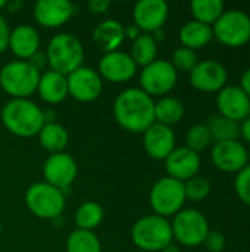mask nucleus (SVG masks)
<instances>
[{
	"label": "nucleus",
	"instance_id": "obj_25",
	"mask_svg": "<svg viewBox=\"0 0 250 252\" xmlns=\"http://www.w3.org/2000/svg\"><path fill=\"white\" fill-rule=\"evenodd\" d=\"M38 140L43 149L53 155V154L63 152V149L68 145L69 134L66 128L59 123H52L43 126V128L38 133Z\"/></svg>",
	"mask_w": 250,
	"mask_h": 252
},
{
	"label": "nucleus",
	"instance_id": "obj_30",
	"mask_svg": "<svg viewBox=\"0 0 250 252\" xmlns=\"http://www.w3.org/2000/svg\"><path fill=\"white\" fill-rule=\"evenodd\" d=\"M105 219V211L100 204L94 201H87L78 207L75 211V224L80 230L93 232V229L99 227Z\"/></svg>",
	"mask_w": 250,
	"mask_h": 252
},
{
	"label": "nucleus",
	"instance_id": "obj_6",
	"mask_svg": "<svg viewBox=\"0 0 250 252\" xmlns=\"http://www.w3.org/2000/svg\"><path fill=\"white\" fill-rule=\"evenodd\" d=\"M25 205L38 219L56 220L65 210V195L46 182H37L27 189Z\"/></svg>",
	"mask_w": 250,
	"mask_h": 252
},
{
	"label": "nucleus",
	"instance_id": "obj_43",
	"mask_svg": "<svg viewBox=\"0 0 250 252\" xmlns=\"http://www.w3.org/2000/svg\"><path fill=\"white\" fill-rule=\"evenodd\" d=\"M43 118H44V124H52L56 123V112L53 109H46L43 111Z\"/></svg>",
	"mask_w": 250,
	"mask_h": 252
},
{
	"label": "nucleus",
	"instance_id": "obj_19",
	"mask_svg": "<svg viewBox=\"0 0 250 252\" xmlns=\"http://www.w3.org/2000/svg\"><path fill=\"white\" fill-rule=\"evenodd\" d=\"M200 165H202L200 155L190 151L186 146L175 148L165 159V170L168 173V177L183 183L197 176Z\"/></svg>",
	"mask_w": 250,
	"mask_h": 252
},
{
	"label": "nucleus",
	"instance_id": "obj_17",
	"mask_svg": "<svg viewBox=\"0 0 250 252\" xmlns=\"http://www.w3.org/2000/svg\"><path fill=\"white\" fill-rule=\"evenodd\" d=\"M169 15V6L165 0H140L133 10L134 24L146 34L164 28Z\"/></svg>",
	"mask_w": 250,
	"mask_h": 252
},
{
	"label": "nucleus",
	"instance_id": "obj_14",
	"mask_svg": "<svg viewBox=\"0 0 250 252\" xmlns=\"http://www.w3.org/2000/svg\"><path fill=\"white\" fill-rule=\"evenodd\" d=\"M212 164L222 173H239L249 165L248 149L239 140H227L214 143L211 151Z\"/></svg>",
	"mask_w": 250,
	"mask_h": 252
},
{
	"label": "nucleus",
	"instance_id": "obj_46",
	"mask_svg": "<svg viewBox=\"0 0 250 252\" xmlns=\"http://www.w3.org/2000/svg\"><path fill=\"white\" fill-rule=\"evenodd\" d=\"M161 252H181V250L177 247V245H174V244H171V245H168L165 250H162Z\"/></svg>",
	"mask_w": 250,
	"mask_h": 252
},
{
	"label": "nucleus",
	"instance_id": "obj_1",
	"mask_svg": "<svg viewBox=\"0 0 250 252\" xmlns=\"http://www.w3.org/2000/svg\"><path fill=\"white\" fill-rule=\"evenodd\" d=\"M113 118L127 131L144 133L156 123L153 97L140 87L125 89L113 100Z\"/></svg>",
	"mask_w": 250,
	"mask_h": 252
},
{
	"label": "nucleus",
	"instance_id": "obj_12",
	"mask_svg": "<svg viewBox=\"0 0 250 252\" xmlns=\"http://www.w3.org/2000/svg\"><path fill=\"white\" fill-rule=\"evenodd\" d=\"M227 68L214 59L199 61L190 72V84L203 93H218L227 86Z\"/></svg>",
	"mask_w": 250,
	"mask_h": 252
},
{
	"label": "nucleus",
	"instance_id": "obj_4",
	"mask_svg": "<svg viewBox=\"0 0 250 252\" xmlns=\"http://www.w3.org/2000/svg\"><path fill=\"white\" fill-rule=\"evenodd\" d=\"M46 56L50 69L66 77L83 66L84 47L74 34L60 32L49 41Z\"/></svg>",
	"mask_w": 250,
	"mask_h": 252
},
{
	"label": "nucleus",
	"instance_id": "obj_23",
	"mask_svg": "<svg viewBox=\"0 0 250 252\" xmlns=\"http://www.w3.org/2000/svg\"><path fill=\"white\" fill-rule=\"evenodd\" d=\"M93 40L105 53L115 52L125 40L124 25L116 19H106L94 28Z\"/></svg>",
	"mask_w": 250,
	"mask_h": 252
},
{
	"label": "nucleus",
	"instance_id": "obj_11",
	"mask_svg": "<svg viewBox=\"0 0 250 252\" xmlns=\"http://www.w3.org/2000/svg\"><path fill=\"white\" fill-rule=\"evenodd\" d=\"M78 174L77 161L65 152L50 155L43 164V177L44 182L50 186L63 192L75 182Z\"/></svg>",
	"mask_w": 250,
	"mask_h": 252
},
{
	"label": "nucleus",
	"instance_id": "obj_22",
	"mask_svg": "<svg viewBox=\"0 0 250 252\" xmlns=\"http://www.w3.org/2000/svg\"><path fill=\"white\" fill-rule=\"evenodd\" d=\"M37 92L46 103L57 105L69 96L66 77L52 69L44 71L43 74H40Z\"/></svg>",
	"mask_w": 250,
	"mask_h": 252
},
{
	"label": "nucleus",
	"instance_id": "obj_21",
	"mask_svg": "<svg viewBox=\"0 0 250 252\" xmlns=\"http://www.w3.org/2000/svg\"><path fill=\"white\" fill-rule=\"evenodd\" d=\"M40 47V34L31 25H18L10 31L9 46L10 52L19 61H28Z\"/></svg>",
	"mask_w": 250,
	"mask_h": 252
},
{
	"label": "nucleus",
	"instance_id": "obj_28",
	"mask_svg": "<svg viewBox=\"0 0 250 252\" xmlns=\"http://www.w3.org/2000/svg\"><path fill=\"white\" fill-rule=\"evenodd\" d=\"M206 127L211 133L212 142H227V140H237L240 136V124L234 123L220 114L212 115L206 123Z\"/></svg>",
	"mask_w": 250,
	"mask_h": 252
},
{
	"label": "nucleus",
	"instance_id": "obj_36",
	"mask_svg": "<svg viewBox=\"0 0 250 252\" xmlns=\"http://www.w3.org/2000/svg\"><path fill=\"white\" fill-rule=\"evenodd\" d=\"M225 236L221 232H209L203 245L209 252H222L225 248Z\"/></svg>",
	"mask_w": 250,
	"mask_h": 252
},
{
	"label": "nucleus",
	"instance_id": "obj_47",
	"mask_svg": "<svg viewBox=\"0 0 250 252\" xmlns=\"http://www.w3.org/2000/svg\"><path fill=\"white\" fill-rule=\"evenodd\" d=\"M6 3H7V1H6V0H0V10H1V9H4V7H6Z\"/></svg>",
	"mask_w": 250,
	"mask_h": 252
},
{
	"label": "nucleus",
	"instance_id": "obj_5",
	"mask_svg": "<svg viewBox=\"0 0 250 252\" xmlns=\"http://www.w3.org/2000/svg\"><path fill=\"white\" fill-rule=\"evenodd\" d=\"M40 72L28 61H12L0 69V87L12 99H28L37 92Z\"/></svg>",
	"mask_w": 250,
	"mask_h": 252
},
{
	"label": "nucleus",
	"instance_id": "obj_38",
	"mask_svg": "<svg viewBox=\"0 0 250 252\" xmlns=\"http://www.w3.org/2000/svg\"><path fill=\"white\" fill-rule=\"evenodd\" d=\"M28 62L40 72V71H43V69L47 66V56H46V53H43V52H37V53H34V55L28 59Z\"/></svg>",
	"mask_w": 250,
	"mask_h": 252
},
{
	"label": "nucleus",
	"instance_id": "obj_15",
	"mask_svg": "<svg viewBox=\"0 0 250 252\" xmlns=\"http://www.w3.org/2000/svg\"><path fill=\"white\" fill-rule=\"evenodd\" d=\"M217 108L220 115L240 124L250 115V99L240 86H225L217 94Z\"/></svg>",
	"mask_w": 250,
	"mask_h": 252
},
{
	"label": "nucleus",
	"instance_id": "obj_7",
	"mask_svg": "<svg viewBox=\"0 0 250 252\" xmlns=\"http://www.w3.org/2000/svg\"><path fill=\"white\" fill-rule=\"evenodd\" d=\"M212 34L227 47H242L250 41V16L240 9L225 10L212 25Z\"/></svg>",
	"mask_w": 250,
	"mask_h": 252
},
{
	"label": "nucleus",
	"instance_id": "obj_10",
	"mask_svg": "<svg viewBox=\"0 0 250 252\" xmlns=\"http://www.w3.org/2000/svg\"><path fill=\"white\" fill-rule=\"evenodd\" d=\"M178 72L169 61L156 59L143 68L140 74V89L149 96H165L177 84Z\"/></svg>",
	"mask_w": 250,
	"mask_h": 252
},
{
	"label": "nucleus",
	"instance_id": "obj_41",
	"mask_svg": "<svg viewBox=\"0 0 250 252\" xmlns=\"http://www.w3.org/2000/svg\"><path fill=\"white\" fill-rule=\"evenodd\" d=\"M240 87H242V90L249 96V99H250V68H248V69L242 74V78H240Z\"/></svg>",
	"mask_w": 250,
	"mask_h": 252
},
{
	"label": "nucleus",
	"instance_id": "obj_16",
	"mask_svg": "<svg viewBox=\"0 0 250 252\" xmlns=\"http://www.w3.org/2000/svg\"><path fill=\"white\" fill-rule=\"evenodd\" d=\"M137 72V65L127 52L115 50L105 53L99 61V75L109 83H125Z\"/></svg>",
	"mask_w": 250,
	"mask_h": 252
},
{
	"label": "nucleus",
	"instance_id": "obj_3",
	"mask_svg": "<svg viewBox=\"0 0 250 252\" xmlns=\"http://www.w3.org/2000/svg\"><path fill=\"white\" fill-rule=\"evenodd\" d=\"M172 239L171 223L156 214L139 219L131 227V241L141 251L161 252L172 244Z\"/></svg>",
	"mask_w": 250,
	"mask_h": 252
},
{
	"label": "nucleus",
	"instance_id": "obj_39",
	"mask_svg": "<svg viewBox=\"0 0 250 252\" xmlns=\"http://www.w3.org/2000/svg\"><path fill=\"white\" fill-rule=\"evenodd\" d=\"M111 6L109 0H90L88 1V10L91 13H105Z\"/></svg>",
	"mask_w": 250,
	"mask_h": 252
},
{
	"label": "nucleus",
	"instance_id": "obj_44",
	"mask_svg": "<svg viewBox=\"0 0 250 252\" xmlns=\"http://www.w3.org/2000/svg\"><path fill=\"white\" fill-rule=\"evenodd\" d=\"M24 6V1H21V0H13V1H7L6 3V9L9 10V12H18L21 7Z\"/></svg>",
	"mask_w": 250,
	"mask_h": 252
},
{
	"label": "nucleus",
	"instance_id": "obj_45",
	"mask_svg": "<svg viewBox=\"0 0 250 252\" xmlns=\"http://www.w3.org/2000/svg\"><path fill=\"white\" fill-rule=\"evenodd\" d=\"M150 35H152V37H153V40L158 43V41H162V40L165 38V31H164V28H161V30H156V31H153Z\"/></svg>",
	"mask_w": 250,
	"mask_h": 252
},
{
	"label": "nucleus",
	"instance_id": "obj_8",
	"mask_svg": "<svg viewBox=\"0 0 250 252\" xmlns=\"http://www.w3.org/2000/svg\"><path fill=\"white\" fill-rule=\"evenodd\" d=\"M184 185L171 177L159 179L150 189L149 202L156 216L161 217H172L180 213L186 202Z\"/></svg>",
	"mask_w": 250,
	"mask_h": 252
},
{
	"label": "nucleus",
	"instance_id": "obj_31",
	"mask_svg": "<svg viewBox=\"0 0 250 252\" xmlns=\"http://www.w3.org/2000/svg\"><path fill=\"white\" fill-rule=\"evenodd\" d=\"M66 252H102V244L93 232L77 229L66 239Z\"/></svg>",
	"mask_w": 250,
	"mask_h": 252
},
{
	"label": "nucleus",
	"instance_id": "obj_49",
	"mask_svg": "<svg viewBox=\"0 0 250 252\" xmlns=\"http://www.w3.org/2000/svg\"><path fill=\"white\" fill-rule=\"evenodd\" d=\"M1 230H3V227H1V223H0V235H1Z\"/></svg>",
	"mask_w": 250,
	"mask_h": 252
},
{
	"label": "nucleus",
	"instance_id": "obj_18",
	"mask_svg": "<svg viewBox=\"0 0 250 252\" xmlns=\"http://www.w3.org/2000/svg\"><path fill=\"white\" fill-rule=\"evenodd\" d=\"M143 146L150 158L165 161L175 149V133L172 127L153 123L143 133Z\"/></svg>",
	"mask_w": 250,
	"mask_h": 252
},
{
	"label": "nucleus",
	"instance_id": "obj_24",
	"mask_svg": "<svg viewBox=\"0 0 250 252\" xmlns=\"http://www.w3.org/2000/svg\"><path fill=\"white\" fill-rule=\"evenodd\" d=\"M178 37H180L183 47H187L196 52L197 49H202L208 43H211V40L214 38V34H212V27L192 19L181 27Z\"/></svg>",
	"mask_w": 250,
	"mask_h": 252
},
{
	"label": "nucleus",
	"instance_id": "obj_42",
	"mask_svg": "<svg viewBox=\"0 0 250 252\" xmlns=\"http://www.w3.org/2000/svg\"><path fill=\"white\" fill-rule=\"evenodd\" d=\"M240 136L250 145V115L245 121L240 123Z\"/></svg>",
	"mask_w": 250,
	"mask_h": 252
},
{
	"label": "nucleus",
	"instance_id": "obj_2",
	"mask_svg": "<svg viewBox=\"0 0 250 252\" xmlns=\"http://www.w3.org/2000/svg\"><path fill=\"white\" fill-rule=\"evenodd\" d=\"M0 118L6 130L18 137L38 136L44 126L43 109L29 99H10L1 108Z\"/></svg>",
	"mask_w": 250,
	"mask_h": 252
},
{
	"label": "nucleus",
	"instance_id": "obj_32",
	"mask_svg": "<svg viewBox=\"0 0 250 252\" xmlns=\"http://www.w3.org/2000/svg\"><path fill=\"white\" fill-rule=\"evenodd\" d=\"M211 143H212V137L206 124H196L190 127V130L186 134V148H189L196 154L205 151Z\"/></svg>",
	"mask_w": 250,
	"mask_h": 252
},
{
	"label": "nucleus",
	"instance_id": "obj_26",
	"mask_svg": "<svg viewBox=\"0 0 250 252\" xmlns=\"http://www.w3.org/2000/svg\"><path fill=\"white\" fill-rule=\"evenodd\" d=\"M184 105L171 96H164L155 103V121L168 127L178 124L184 117Z\"/></svg>",
	"mask_w": 250,
	"mask_h": 252
},
{
	"label": "nucleus",
	"instance_id": "obj_35",
	"mask_svg": "<svg viewBox=\"0 0 250 252\" xmlns=\"http://www.w3.org/2000/svg\"><path fill=\"white\" fill-rule=\"evenodd\" d=\"M234 190L237 198L250 207V165H246L242 171L236 174Z\"/></svg>",
	"mask_w": 250,
	"mask_h": 252
},
{
	"label": "nucleus",
	"instance_id": "obj_20",
	"mask_svg": "<svg viewBox=\"0 0 250 252\" xmlns=\"http://www.w3.org/2000/svg\"><path fill=\"white\" fill-rule=\"evenodd\" d=\"M75 13V6L68 0H40L34 4V19L46 28H57L66 24Z\"/></svg>",
	"mask_w": 250,
	"mask_h": 252
},
{
	"label": "nucleus",
	"instance_id": "obj_48",
	"mask_svg": "<svg viewBox=\"0 0 250 252\" xmlns=\"http://www.w3.org/2000/svg\"><path fill=\"white\" fill-rule=\"evenodd\" d=\"M248 159H249V165H250V149H248Z\"/></svg>",
	"mask_w": 250,
	"mask_h": 252
},
{
	"label": "nucleus",
	"instance_id": "obj_29",
	"mask_svg": "<svg viewBox=\"0 0 250 252\" xmlns=\"http://www.w3.org/2000/svg\"><path fill=\"white\" fill-rule=\"evenodd\" d=\"M130 56L133 58V61L136 62V65L139 66H147L149 63L156 61L158 56V43L153 40V37L150 34L141 32L140 37H137L133 41L131 46V53Z\"/></svg>",
	"mask_w": 250,
	"mask_h": 252
},
{
	"label": "nucleus",
	"instance_id": "obj_37",
	"mask_svg": "<svg viewBox=\"0 0 250 252\" xmlns=\"http://www.w3.org/2000/svg\"><path fill=\"white\" fill-rule=\"evenodd\" d=\"M9 35H10V30H9L7 21L0 13V53H3L7 49V46H9Z\"/></svg>",
	"mask_w": 250,
	"mask_h": 252
},
{
	"label": "nucleus",
	"instance_id": "obj_9",
	"mask_svg": "<svg viewBox=\"0 0 250 252\" xmlns=\"http://www.w3.org/2000/svg\"><path fill=\"white\" fill-rule=\"evenodd\" d=\"M172 236L184 247L203 245L209 230L208 219L203 213L194 208H183L174 216L171 223Z\"/></svg>",
	"mask_w": 250,
	"mask_h": 252
},
{
	"label": "nucleus",
	"instance_id": "obj_33",
	"mask_svg": "<svg viewBox=\"0 0 250 252\" xmlns=\"http://www.w3.org/2000/svg\"><path fill=\"white\" fill-rule=\"evenodd\" d=\"M183 185H184L186 199H189L192 202H200V201L206 199L211 193V183L199 174L186 180Z\"/></svg>",
	"mask_w": 250,
	"mask_h": 252
},
{
	"label": "nucleus",
	"instance_id": "obj_27",
	"mask_svg": "<svg viewBox=\"0 0 250 252\" xmlns=\"http://www.w3.org/2000/svg\"><path fill=\"white\" fill-rule=\"evenodd\" d=\"M190 12L194 21L212 27L225 12V4L222 0H193Z\"/></svg>",
	"mask_w": 250,
	"mask_h": 252
},
{
	"label": "nucleus",
	"instance_id": "obj_34",
	"mask_svg": "<svg viewBox=\"0 0 250 252\" xmlns=\"http://www.w3.org/2000/svg\"><path fill=\"white\" fill-rule=\"evenodd\" d=\"M172 63V66L175 68V71H181V72H192V69L197 65L199 58L197 53L192 49L187 47H178L174 50L172 53V59L169 61Z\"/></svg>",
	"mask_w": 250,
	"mask_h": 252
},
{
	"label": "nucleus",
	"instance_id": "obj_13",
	"mask_svg": "<svg viewBox=\"0 0 250 252\" xmlns=\"http://www.w3.org/2000/svg\"><path fill=\"white\" fill-rule=\"evenodd\" d=\"M68 93L78 102H93L103 90V80L99 72L88 66H80L66 75Z\"/></svg>",
	"mask_w": 250,
	"mask_h": 252
},
{
	"label": "nucleus",
	"instance_id": "obj_40",
	"mask_svg": "<svg viewBox=\"0 0 250 252\" xmlns=\"http://www.w3.org/2000/svg\"><path fill=\"white\" fill-rule=\"evenodd\" d=\"M124 31H125V38H130V40H136L137 37L141 35V30L136 25V24H131V25H127L124 27Z\"/></svg>",
	"mask_w": 250,
	"mask_h": 252
}]
</instances>
